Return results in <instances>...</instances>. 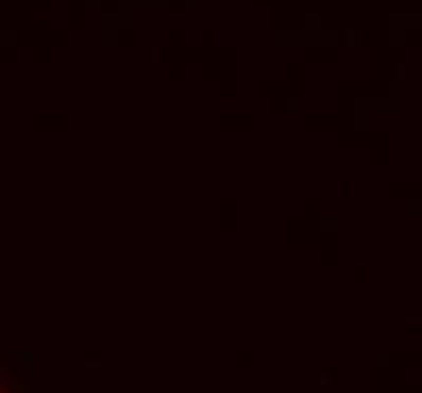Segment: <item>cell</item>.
I'll return each mask as SVG.
<instances>
[{"label":"cell","instance_id":"1","mask_svg":"<svg viewBox=\"0 0 422 393\" xmlns=\"http://www.w3.org/2000/svg\"><path fill=\"white\" fill-rule=\"evenodd\" d=\"M188 6H196V9H199V6H201V0H188Z\"/></svg>","mask_w":422,"mask_h":393},{"label":"cell","instance_id":"2","mask_svg":"<svg viewBox=\"0 0 422 393\" xmlns=\"http://www.w3.org/2000/svg\"><path fill=\"white\" fill-rule=\"evenodd\" d=\"M87 4H89V6H100V0H89Z\"/></svg>","mask_w":422,"mask_h":393}]
</instances>
